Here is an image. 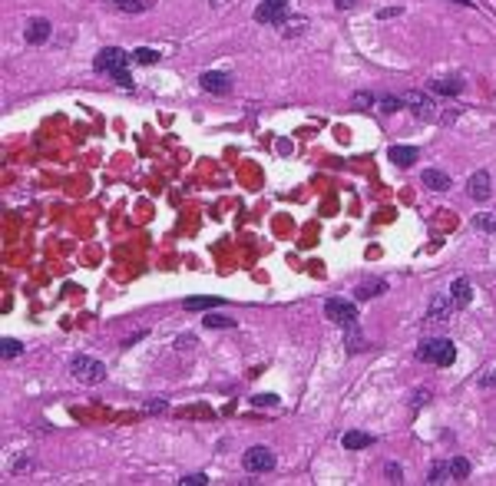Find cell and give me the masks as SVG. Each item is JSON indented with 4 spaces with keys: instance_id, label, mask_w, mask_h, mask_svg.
Instances as JSON below:
<instances>
[{
    "instance_id": "7",
    "label": "cell",
    "mask_w": 496,
    "mask_h": 486,
    "mask_svg": "<svg viewBox=\"0 0 496 486\" xmlns=\"http://www.w3.org/2000/svg\"><path fill=\"white\" fill-rule=\"evenodd\" d=\"M404 106L414 112L417 119H437V106H434V99L427 93H417V90L404 93Z\"/></svg>"
},
{
    "instance_id": "20",
    "label": "cell",
    "mask_w": 496,
    "mask_h": 486,
    "mask_svg": "<svg viewBox=\"0 0 496 486\" xmlns=\"http://www.w3.org/2000/svg\"><path fill=\"white\" fill-rule=\"evenodd\" d=\"M450 480V463H430V473H427V483H434V486H440V483H447Z\"/></svg>"
},
{
    "instance_id": "8",
    "label": "cell",
    "mask_w": 496,
    "mask_h": 486,
    "mask_svg": "<svg viewBox=\"0 0 496 486\" xmlns=\"http://www.w3.org/2000/svg\"><path fill=\"white\" fill-rule=\"evenodd\" d=\"M450 311H457L454 301H450V291H447V295H437V298L430 301V308H427V321H423V324H443V321L450 318Z\"/></svg>"
},
{
    "instance_id": "36",
    "label": "cell",
    "mask_w": 496,
    "mask_h": 486,
    "mask_svg": "<svg viewBox=\"0 0 496 486\" xmlns=\"http://www.w3.org/2000/svg\"><path fill=\"white\" fill-rule=\"evenodd\" d=\"M334 3H338V7H341V10H351V7H354V3H358V0H334Z\"/></svg>"
},
{
    "instance_id": "10",
    "label": "cell",
    "mask_w": 496,
    "mask_h": 486,
    "mask_svg": "<svg viewBox=\"0 0 496 486\" xmlns=\"http://www.w3.org/2000/svg\"><path fill=\"white\" fill-rule=\"evenodd\" d=\"M202 90L206 93H215V96H225L232 93V76L229 73H219V70H209V73H202Z\"/></svg>"
},
{
    "instance_id": "24",
    "label": "cell",
    "mask_w": 496,
    "mask_h": 486,
    "mask_svg": "<svg viewBox=\"0 0 496 486\" xmlns=\"http://www.w3.org/2000/svg\"><path fill=\"white\" fill-rule=\"evenodd\" d=\"M377 106H381V112H397L404 106V96H381Z\"/></svg>"
},
{
    "instance_id": "23",
    "label": "cell",
    "mask_w": 496,
    "mask_h": 486,
    "mask_svg": "<svg viewBox=\"0 0 496 486\" xmlns=\"http://www.w3.org/2000/svg\"><path fill=\"white\" fill-rule=\"evenodd\" d=\"M0 354L7 357V361H14V357L23 354V344H20L17 337H3V344H0Z\"/></svg>"
},
{
    "instance_id": "33",
    "label": "cell",
    "mask_w": 496,
    "mask_h": 486,
    "mask_svg": "<svg viewBox=\"0 0 496 486\" xmlns=\"http://www.w3.org/2000/svg\"><path fill=\"white\" fill-rule=\"evenodd\" d=\"M480 387H496V371H483V377H480Z\"/></svg>"
},
{
    "instance_id": "27",
    "label": "cell",
    "mask_w": 496,
    "mask_h": 486,
    "mask_svg": "<svg viewBox=\"0 0 496 486\" xmlns=\"http://www.w3.org/2000/svg\"><path fill=\"white\" fill-rule=\"evenodd\" d=\"M251 404H255V407H275V404H278V397H275V393H255V397H251Z\"/></svg>"
},
{
    "instance_id": "25",
    "label": "cell",
    "mask_w": 496,
    "mask_h": 486,
    "mask_svg": "<svg viewBox=\"0 0 496 486\" xmlns=\"http://www.w3.org/2000/svg\"><path fill=\"white\" fill-rule=\"evenodd\" d=\"M133 60H136V63H142V66H153L156 60H159V53H156V50H149V47H139V50L133 53Z\"/></svg>"
},
{
    "instance_id": "30",
    "label": "cell",
    "mask_w": 496,
    "mask_h": 486,
    "mask_svg": "<svg viewBox=\"0 0 496 486\" xmlns=\"http://www.w3.org/2000/svg\"><path fill=\"white\" fill-rule=\"evenodd\" d=\"M351 103H354L358 110H364V106H371V103H374V96L364 90V93H354V96H351Z\"/></svg>"
},
{
    "instance_id": "38",
    "label": "cell",
    "mask_w": 496,
    "mask_h": 486,
    "mask_svg": "<svg viewBox=\"0 0 496 486\" xmlns=\"http://www.w3.org/2000/svg\"><path fill=\"white\" fill-rule=\"evenodd\" d=\"M450 3H457V7H473V0H450Z\"/></svg>"
},
{
    "instance_id": "3",
    "label": "cell",
    "mask_w": 496,
    "mask_h": 486,
    "mask_svg": "<svg viewBox=\"0 0 496 486\" xmlns=\"http://www.w3.org/2000/svg\"><path fill=\"white\" fill-rule=\"evenodd\" d=\"M70 371H73V377H77V380H83V384H99V380L106 377V364H103V361H96V357L77 354L73 361H70Z\"/></svg>"
},
{
    "instance_id": "37",
    "label": "cell",
    "mask_w": 496,
    "mask_h": 486,
    "mask_svg": "<svg viewBox=\"0 0 496 486\" xmlns=\"http://www.w3.org/2000/svg\"><path fill=\"white\" fill-rule=\"evenodd\" d=\"M397 14H401V10H397V7H390V10H381V14H377V17H397Z\"/></svg>"
},
{
    "instance_id": "19",
    "label": "cell",
    "mask_w": 496,
    "mask_h": 486,
    "mask_svg": "<svg viewBox=\"0 0 496 486\" xmlns=\"http://www.w3.org/2000/svg\"><path fill=\"white\" fill-rule=\"evenodd\" d=\"M106 3L123 14H146L149 10V0H106Z\"/></svg>"
},
{
    "instance_id": "34",
    "label": "cell",
    "mask_w": 496,
    "mask_h": 486,
    "mask_svg": "<svg viewBox=\"0 0 496 486\" xmlns=\"http://www.w3.org/2000/svg\"><path fill=\"white\" fill-rule=\"evenodd\" d=\"M427 397H430L427 391H417V393H414V407H423V404H427Z\"/></svg>"
},
{
    "instance_id": "32",
    "label": "cell",
    "mask_w": 496,
    "mask_h": 486,
    "mask_svg": "<svg viewBox=\"0 0 496 486\" xmlns=\"http://www.w3.org/2000/svg\"><path fill=\"white\" fill-rule=\"evenodd\" d=\"M192 344H195V335H182V337H175V348H179V351H189Z\"/></svg>"
},
{
    "instance_id": "4",
    "label": "cell",
    "mask_w": 496,
    "mask_h": 486,
    "mask_svg": "<svg viewBox=\"0 0 496 486\" xmlns=\"http://www.w3.org/2000/svg\"><path fill=\"white\" fill-rule=\"evenodd\" d=\"M133 60V53H126V50H119V47H103L99 53H96L93 66L99 73H119V70H126V63Z\"/></svg>"
},
{
    "instance_id": "12",
    "label": "cell",
    "mask_w": 496,
    "mask_h": 486,
    "mask_svg": "<svg viewBox=\"0 0 496 486\" xmlns=\"http://www.w3.org/2000/svg\"><path fill=\"white\" fill-rule=\"evenodd\" d=\"M467 189H470V195H473L477 202H486V199L493 195V186H490V172H486V169L473 172V175H470V182H467Z\"/></svg>"
},
{
    "instance_id": "1",
    "label": "cell",
    "mask_w": 496,
    "mask_h": 486,
    "mask_svg": "<svg viewBox=\"0 0 496 486\" xmlns=\"http://www.w3.org/2000/svg\"><path fill=\"white\" fill-rule=\"evenodd\" d=\"M417 357L423 364H437V367H450L457 361V348L450 337H430L417 348Z\"/></svg>"
},
{
    "instance_id": "31",
    "label": "cell",
    "mask_w": 496,
    "mask_h": 486,
    "mask_svg": "<svg viewBox=\"0 0 496 486\" xmlns=\"http://www.w3.org/2000/svg\"><path fill=\"white\" fill-rule=\"evenodd\" d=\"M384 473H387V480H390V483H404V480H401V467H397V463H387V470H384Z\"/></svg>"
},
{
    "instance_id": "14",
    "label": "cell",
    "mask_w": 496,
    "mask_h": 486,
    "mask_svg": "<svg viewBox=\"0 0 496 486\" xmlns=\"http://www.w3.org/2000/svg\"><path fill=\"white\" fill-rule=\"evenodd\" d=\"M420 182L430 189V192H447V189L454 186V179H450L443 169H423V172H420Z\"/></svg>"
},
{
    "instance_id": "17",
    "label": "cell",
    "mask_w": 496,
    "mask_h": 486,
    "mask_svg": "<svg viewBox=\"0 0 496 486\" xmlns=\"http://www.w3.org/2000/svg\"><path fill=\"white\" fill-rule=\"evenodd\" d=\"M222 304H225V298H209V295H206V298H186L182 301L186 311H212V308H222Z\"/></svg>"
},
{
    "instance_id": "26",
    "label": "cell",
    "mask_w": 496,
    "mask_h": 486,
    "mask_svg": "<svg viewBox=\"0 0 496 486\" xmlns=\"http://www.w3.org/2000/svg\"><path fill=\"white\" fill-rule=\"evenodd\" d=\"M206 328H235V321L229 315H209L206 311Z\"/></svg>"
},
{
    "instance_id": "5",
    "label": "cell",
    "mask_w": 496,
    "mask_h": 486,
    "mask_svg": "<svg viewBox=\"0 0 496 486\" xmlns=\"http://www.w3.org/2000/svg\"><path fill=\"white\" fill-rule=\"evenodd\" d=\"M242 467L248 473H271L275 470V453L268 447H248L245 457H242Z\"/></svg>"
},
{
    "instance_id": "35",
    "label": "cell",
    "mask_w": 496,
    "mask_h": 486,
    "mask_svg": "<svg viewBox=\"0 0 496 486\" xmlns=\"http://www.w3.org/2000/svg\"><path fill=\"white\" fill-rule=\"evenodd\" d=\"M146 411H153V413H162V411H166V404H162V400H153V404H146Z\"/></svg>"
},
{
    "instance_id": "16",
    "label": "cell",
    "mask_w": 496,
    "mask_h": 486,
    "mask_svg": "<svg viewBox=\"0 0 496 486\" xmlns=\"http://www.w3.org/2000/svg\"><path fill=\"white\" fill-rule=\"evenodd\" d=\"M430 93H437V96H460V93H463V80H460V76L430 80Z\"/></svg>"
},
{
    "instance_id": "11",
    "label": "cell",
    "mask_w": 496,
    "mask_h": 486,
    "mask_svg": "<svg viewBox=\"0 0 496 486\" xmlns=\"http://www.w3.org/2000/svg\"><path fill=\"white\" fill-rule=\"evenodd\" d=\"M450 301H454V308H470V301H473V284H470V278H454V284H450Z\"/></svg>"
},
{
    "instance_id": "29",
    "label": "cell",
    "mask_w": 496,
    "mask_h": 486,
    "mask_svg": "<svg viewBox=\"0 0 496 486\" xmlns=\"http://www.w3.org/2000/svg\"><path fill=\"white\" fill-rule=\"evenodd\" d=\"M113 80L123 86V90H133L136 83H133V76H129V70H119V73H113Z\"/></svg>"
},
{
    "instance_id": "2",
    "label": "cell",
    "mask_w": 496,
    "mask_h": 486,
    "mask_svg": "<svg viewBox=\"0 0 496 486\" xmlns=\"http://www.w3.org/2000/svg\"><path fill=\"white\" fill-rule=\"evenodd\" d=\"M325 315L327 321H334L338 328H344V331H358V308L351 304V301L344 298H327L325 301Z\"/></svg>"
},
{
    "instance_id": "9",
    "label": "cell",
    "mask_w": 496,
    "mask_h": 486,
    "mask_svg": "<svg viewBox=\"0 0 496 486\" xmlns=\"http://www.w3.org/2000/svg\"><path fill=\"white\" fill-rule=\"evenodd\" d=\"M50 37H53V27H50V20H47V17H34L30 23H27V30H23V40H27V43H34V47L47 43Z\"/></svg>"
},
{
    "instance_id": "21",
    "label": "cell",
    "mask_w": 496,
    "mask_h": 486,
    "mask_svg": "<svg viewBox=\"0 0 496 486\" xmlns=\"http://www.w3.org/2000/svg\"><path fill=\"white\" fill-rule=\"evenodd\" d=\"M450 476H454V480H467V476H470V460H467V457H454V460H450Z\"/></svg>"
},
{
    "instance_id": "6",
    "label": "cell",
    "mask_w": 496,
    "mask_h": 486,
    "mask_svg": "<svg viewBox=\"0 0 496 486\" xmlns=\"http://www.w3.org/2000/svg\"><path fill=\"white\" fill-rule=\"evenodd\" d=\"M288 10H291V0H262L255 7V20L258 23H285Z\"/></svg>"
},
{
    "instance_id": "18",
    "label": "cell",
    "mask_w": 496,
    "mask_h": 486,
    "mask_svg": "<svg viewBox=\"0 0 496 486\" xmlns=\"http://www.w3.org/2000/svg\"><path fill=\"white\" fill-rule=\"evenodd\" d=\"M341 444L347 450H364V447H371V444H374V437H371V433H364V430H347Z\"/></svg>"
},
{
    "instance_id": "15",
    "label": "cell",
    "mask_w": 496,
    "mask_h": 486,
    "mask_svg": "<svg viewBox=\"0 0 496 486\" xmlns=\"http://www.w3.org/2000/svg\"><path fill=\"white\" fill-rule=\"evenodd\" d=\"M387 291V281L384 278H364L358 288H354V298L358 301H371V298H377V295H384Z\"/></svg>"
},
{
    "instance_id": "22",
    "label": "cell",
    "mask_w": 496,
    "mask_h": 486,
    "mask_svg": "<svg viewBox=\"0 0 496 486\" xmlns=\"http://www.w3.org/2000/svg\"><path fill=\"white\" fill-rule=\"evenodd\" d=\"M473 225H477L480 232H493L496 235V212H477V215H473Z\"/></svg>"
},
{
    "instance_id": "28",
    "label": "cell",
    "mask_w": 496,
    "mask_h": 486,
    "mask_svg": "<svg viewBox=\"0 0 496 486\" xmlns=\"http://www.w3.org/2000/svg\"><path fill=\"white\" fill-rule=\"evenodd\" d=\"M179 483L182 486H206L209 483V476H206V473H189V476H182Z\"/></svg>"
},
{
    "instance_id": "13",
    "label": "cell",
    "mask_w": 496,
    "mask_h": 486,
    "mask_svg": "<svg viewBox=\"0 0 496 486\" xmlns=\"http://www.w3.org/2000/svg\"><path fill=\"white\" fill-rule=\"evenodd\" d=\"M387 159H390L394 166L410 169L414 162H420V149L417 146H390V149H387Z\"/></svg>"
}]
</instances>
